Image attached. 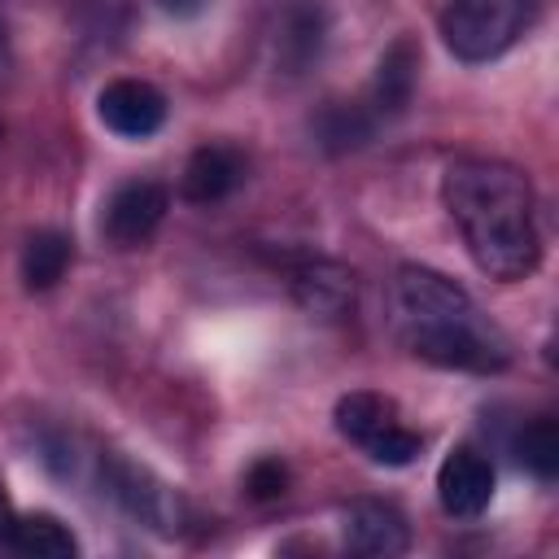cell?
Masks as SVG:
<instances>
[{"mask_svg":"<svg viewBox=\"0 0 559 559\" xmlns=\"http://www.w3.org/2000/svg\"><path fill=\"white\" fill-rule=\"evenodd\" d=\"M441 201L472 253V262L498 280H528L542 262L537 197L524 170L498 157H454L441 175Z\"/></svg>","mask_w":559,"mask_h":559,"instance_id":"cell-1","label":"cell"},{"mask_svg":"<svg viewBox=\"0 0 559 559\" xmlns=\"http://www.w3.org/2000/svg\"><path fill=\"white\" fill-rule=\"evenodd\" d=\"M393 310L402 341L424 362L454 371H502L511 362L507 336L441 271L402 266L393 280Z\"/></svg>","mask_w":559,"mask_h":559,"instance_id":"cell-2","label":"cell"},{"mask_svg":"<svg viewBox=\"0 0 559 559\" xmlns=\"http://www.w3.org/2000/svg\"><path fill=\"white\" fill-rule=\"evenodd\" d=\"M537 0H450L441 9V39L459 61L502 57L533 22Z\"/></svg>","mask_w":559,"mask_h":559,"instance_id":"cell-3","label":"cell"},{"mask_svg":"<svg viewBox=\"0 0 559 559\" xmlns=\"http://www.w3.org/2000/svg\"><path fill=\"white\" fill-rule=\"evenodd\" d=\"M336 432H341L345 441H354L367 459L384 463V467L411 463V459L419 454V445H424V437L411 432V428L397 419V406H393L389 397H380V393H367V389L345 393V397L336 402Z\"/></svg>","mask_w":559,"mask_h":559,"instance_id":"cell-4","label":"cell"},{"mask_svg":"<svg viewBox=\"0 0 559 559\" xmlns=\"http://www.w3.org/2000/svg\"><path fill=\"white\" fill-rule=\"evenodd\" d=\"M100 476H105V493L135 520V524H148L153 533H175L179 528V502L170 498V489L148 476L144 467L109 454L100 459Z\"/></svg>","mask_w":559,"mask_h":559,"instance_id":"cell-5","label":"cell"},{"mask_svg":"<svg viewBox=\"0 0 559 559\" xmlns=\"http://www.w3.org/2000/svg\"><path fill=\"white\" fill-rule=\"evenodd\" d=\"M170 210V192L153 179H131L122 183L109 205H105V218H100V231L109 236V245L118 249H140L166 218Z\"/></svg>","mask_w":559,"mask_h":559,"instance_id":"cell-6","label":"cell"},{"mask_svg":"<svg viewBox=\"0 0 559 559\" xmlns=\"http://www.w3.org/2000/svg\"><path fill=\"white\" fill-rule=\"evenodd\" d=\"M100 122L122 140H148L166 122V96L144 79H114L96 96Z\"/></svg>","mask_w":559,"mask_h":559,"instance_id":"cell-7","label":"cell"},{"mask_svg":"<svg viewBox=\"0 0 559 559\" xmlns=\"http://www.w3.org/2000/svg\"><path fill=\"white\" fill-rule=\"evenodd\" d=\"M437 498L445 507V515L454 520H476L489 498H493V467L480 450L459 445L454 454H445L441 472H437Z\"/></svg>","mask_w":559,"mask_h":559,"instance_id":"cell-8","label":"cell"},{"mask_svg":"<svg viewBox=\"0 0 559 559\" xmlns=\"http://www.w3.org/2000/svg\"><path fill=\"white\" fill-rule=\"evenodd\" d=\"M328 44V9L319 0H288L275 22V66L284 74H301L319 61Z\"/></svg>","mask_w":559,"mask_h":559,"instance_id":"cell-9","label":"cell"},{"mask_svg":"<svg viewBox=\"0 0 559 559\" xmlns=\"http://www.w3.org/2000/svg\"><path fill=\"white\" fill-rule=\"evenodd\" d=\"M345 546L354 555H367V559H393L411 546V528H406L397 507L362 498L345 511Z\"/></svg>","mask_w":559,"mask_h":559,"instance_id":"cell-10","label":"cell"},{"mask_svg":"<svg viewBox=\"0 0 559 559\" xmlns=\"http://www.w3.org/2000/svg\"><path fill=\"white\" fill-rule=\"evenodd\" d=\"M240 179H245V162H240V153L227 148V144H205V148H197V153L188 157V166H183V183H179V188H183L188 201L210 205V201H223Z\"/></svg>","mask_w":559,"mask_h":559,"instance_id":"cell-11","label":"cell"},{"mask_svg":"<svg viewBox=\"0 0 559 559\" xmlns=\"http://www.w3.org/2000/svg\"><path fill=\"white\" fill-rule=\"evenodd\" d=\"M293 293L310 314L336 319L354 306V271H345L341 262H306L293 275Z\"/></svg>","mask_w":559,"mask_h":559,"instance_id":"cell-12","label":"cell"},{"mask_svg":"<svg viewBox=\"0 0 559 559\" xmlns=\"http://www.w3.org/2000/svg\"><path fill=\"white\" fill-rule=\"evenodd\" d=\"M415 70H419L415 44L411 39H397L380 57V70H376V83H371V118H393V114H402L411 105Z\"/></svg>","mask_w":559,"mask_h":559,"instance_id":"cell-13","label":"cell"},{"mask_svg":"<svg viewBox=\"0 0 559 559\" xmlns=\"http://www.w3.org/2000/svg\"><path fill=\"white\" fill-rule=\"evenodd\" d=\"M4 550L26 555V559H74L79 542L57 515H13Z\"/></svg>","mask_w":559,"mask_h":559,"instance_id":"cell-14","label":"cell"},{"mask_svg":"<svg viewBox=\"0 0 559 559\" xmlns=\"http://www.w3.org/2000/svg\"><path fill=\"white\" fill-rule=\"evenodd\" d=\"M70 266V240L61 231H35L22 249V280L31 293L52 288Z\"/></svg>","mask_w":559,"mask_h":559,"instance_id":"cell-15","label":"cell"},{"mask_svg":"<svg viewBox=\"0 0 559 559\" xmlns=\"http://www.w3.org/2000/svg\"><path fill=\"white\" fill-rule=\"evenodd\" d=\"M515 459L537 476V480H555L559 472V424L550 415H537L520 428L515 437Z\"/></svg>","mask_w":559,"mask_h":559,"instance_id":"cell-16","label":"cell"},{"mask_svg":"<svg viewBox=\"0 0 559 559\" xmlns=\"http://www.w3.org/2000/svg\"><path fill=\"white\" fill-rule=\"evenodd\" d=\"M249 489H253L258 498L280 493V489H284V467H280V463H258L253 476H249Z\"/></svg>","mask_w":559,"mask_h":559,"instance_id":"cell-17","label":"cell"},{"mask_svg":"<svg viewBox=\"0 0 559 559\" xmlns=\"http://www.w3.org/2000/svg\"><path fill=\"white\" fill-rule=\"evenodd\" d=\"M157 4H162L170 17H197V13H201L210 0H157Z\"/></svg>","mask_w":559,"mask_h":559,"instance_id":"cell-18","label":"cell"}]
</instances>
